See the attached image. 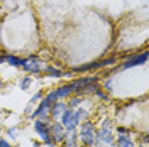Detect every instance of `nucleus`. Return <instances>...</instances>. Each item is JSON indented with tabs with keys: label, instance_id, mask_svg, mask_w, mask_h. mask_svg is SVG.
<instances>
[{
	"label": "nucleus",
	"instance_id": "f257e3e1",
	"mask_svg": "<svg viewBox=\"0 0 149 147\" xmlns=\"http://www.w3.org/2000/svg\"><path fill=\"white\" fill-rule=\"evenodd\" d=\"M78 139L83 142L86 147H92L97 139V129L93 122H83L80 123V132H78Z\"/></svg>",
	"mask_w": 149,
	"mask_h": 147
},
{
	"label": "nucleus",
	"instance_id": "f03ea898",
	"mask_svg": "<svg viewBox=\"0 0 149 147\" xmlns=\"http://www.w3.org/2000/svg\"><path fill=\"white\" fill-rule=\"evenodd\" d=\"M49 137H51V142L53 144H59L63 142V139L66 135V129L61 125V122H54V123H49Z\"/></svg>",
	"mask_w": 149,
	"mask_h": 147
},
{
	"label": "nucleus",
	"instance_id": "7ed1b4c3",
	"mask_svg": "<svg viewBox=\"0 0 149 147\" xmlns=\"http://www.w3.org/2000/svg\"><path fill=\"white\" fill-rule=\"evenodd\" d=\"M61 125L66 129V132H71L74 130L80 123L74 120V110L73 108H66L63 113H61Z\"/></svg>",
	"mask_w": 149,
	"mask_h": 147
},
{
	"label": "nucleus",
	"instance_id": "20e7f679",
	"mask_svg": "<svg viewBox=\"0 0 149 147\" xmlns=\"http://www.w3.org/2000/svg\"><path fill=\"white\" fill-rule=\"evenodd\" d=\"M20 68L24 71H27V73H39L41 69H44L42 63L37 59L36 56H31L29 59H20Z\"/></svg>",
	"mask_w": 149,
	"mask_h": 147
},
{
	"label": "nucleus",
	"instance_id": "39448f33",
	"mask_svg": "<svg viewBox=\"0 0 149 147\" xmlns=\"http://www.w3.org/2000/svg\"><path fill=\"white\" fill-rule=\"evenodd\" d=\"M97 139L102 142H112L113 144V134H112V123L110 120H105L102 127L97 130Z\"/></svg>",
	"mask_w": 149,
	"mask_h": 147
},
{
	"label": "nucleus",
	"instance_id": "423d86ee",
	"mask_svg": "<svg viewBox=\"0 0 149 147\" xmlns=\"http://www.w3.org/2000/svg\"><path fill=\"white\" fill-rule=\"evenodd\" d=\"M115 63V59L110 58V59H103V61H95V63H88V64L78 66V68H73L74 73H83V71H92V69H98L102 66H110Z\"/></svg>",
	"mask_w": 149,
	"mask_h": 147
},
{
	"label": "nucleus",
	"instance_id": "0eeeda50",
	"mask_svg": "<svg viewBox=\"0 0 149 147\" xmlns=\"http://www.w3.org/2000/svg\"><path fill=\"white\" fill-rule=\"evenodd\" d=\"M146 61H148V53L144 51V53H141L139 56H134V58H130L129 61H125V63L122 64V68H124V69H129V68H134V66L144 64Z\"/></svg>",
	"mask_w": 149,
	"mask_h": 147
},
{
	"label": "nucleus",
	"instance_id": "6e6552de",
	"mask_svg": "<svg viewBox=\"0 0 149 147\" xmlns=\"http://www.w3.org/2000/svg\"><path fill=\"white\" fill-rule=\"evenodd\" d=\"M93 81H98V78L97 76H88V78H80V80H74L71 83V90L73 92H81L86 85H90Z\"/></svg>",
	"mask_w": 149,
	"mask_h": 147
},
{
	"label": "nucleus",
	"instance_id": "1a4fd4ad",
	"mask_svg": "<svg viewBox=\"0 0 149 147\" xmlns=\"http://www.w3.org/2000/svg\"><path fill=\"white\" fill-rule=\"evenodd\" d=\"M66 110V105L63 101H56L51 105V108H49V117H53V119H58V117H61V113Z\"/></svg>",
	"mask_w": 149,
	"mask_h": 147
},
{
	"label": "nucleus",
	"instance_id": "9d476101",
	"mask_svg": "<svg viewBox=\"0 0 149 147\" xmlns=\"http://www.w3.org/2000/svg\"><path fill=\"white\" fill-rule=\"evenodd\" d=\"M65 147H76V144H78V135L74 134V130H71V132H66L65 135Z\"/></svg>",
	"mask_w": 149,
	"mask_h": 147
},
{
	"label": "nucleus",
	"instance_id": "9b49d317",
	"mask_svg": "<svg viewBox=\"0 0 149 147\" xmlns=\"http://www.w3.org/2000/svg\"><path fill=\"white\" fill-rule=\"evenodd\" d=\"M54 92H56L58 100H59V98H66V96H70V95L73 93V90H71V85H65V86H59V88L54 90Z\"/></svg>",
	"mask_w": 149,
	"mask_h": 147
},
{
	"label": "nucleus",
	"instance_id": "f8f14e48",
	"mask_svg": "<svg viewBox=\"0 0 149 147\" xmlns=\"http://www.w3.org/2000/svg\"><path fill=\"white\" fill-rule=\"evenodd\" d=\"M117 147H136V144L132 142V139L127 137V135H120V137L117 139Z\"/></svg>",
	"mask_w": 149,
	"mask_h": 147
},
{
	"label": "nucleus",
	"instance_id": "ddd939ff",
	"mask_svg": "<svg viewBox=\"0 0 149 147\" xmlns=\"http://www.w3.org/2000/svg\"><path fill=\"white\" fill-rule=\"evenodd\" d=\"M46 69V74L47 76H56V78H59V76H63V71H59V69H56V68H51V66H47V68H44Z\"/></svg>",
	"mask_w": 149,
	"mask_h": 147
},
{
	"label": "nucleus",
	"instance_id": "4468645a",
	"mask_svg": "<svg viewBox=\"0 0 149 147\" xmlns=\"http://www.w3.org/2000/svg\"><path fill=\"white\" fill-rule=\"evenodd\" d=\"M85 115H86V112L83 108H78V110L74 112V120L78 122V123H81V120L85 119Z\"/></svg>",
	"mask_w": 149,
	"mask_h": 147
},
{
	"label": "nucleus",
	"instance_id": "2eb2a0df",
	"mask_svg": "<svg viewBox=\"0 0 149 147\" xmlns=\"http://www.w3.org/2000/svg\"><path fill=\"white\" fill-rule=\"evenodd\" d=\"M5 61H7L10 66H20V59L15 58V56H5Z\"/></svg>",
	"mask_w": 149,
	"mask_h": 147
},
{
	"label": "nucleus",
	"instance_id": "dca6fc26",
	"mask_svg": "<svg viewBox=\"0 0 149 147\" xmlns=\"http://www.w3.org/2000/svg\"><path fill=\"white\" fill-rule=\"evenodd\" d=\"M44 100L47 101V103H51V105H53V103H56V101H58V96H56V92H49L46 95V96H44Z\"/></svg>",
	"mask_w": 149,
	"mask_h": 147
},
{
	"label": "nucleus",
	"instance_id": "f3484780",
	"mask_svg": "<svg viewBox=\"0 0 149 147\" xmlns=\"http://www.w3.org/2000/svg\"><path fill=\"white\" fill-rule=\"evenodd\" d=\"M83 101V96H76V98H71V100L68 101V107L70 108H73V107H76V105H80Z\"/></svg>",
	"mask_w": 149,
	"mask_h": 147
},
{
	"label": "nucleus",
	"instance_id": "a211bd4d",
	"mask_svg": "<svg viewBox=\"0 0 149 147\" xmlns=\"http://www.w3.org/2000/svg\"><path fill=\"white\" fill-rule=\"evenodd\" d=\"M95 147H113L112 142H102V140H98V139H95Z\"/></svg>",
	"mask_w": 149,
	"mask_h": 147
},
{
	"label": "nucleus",
	"instance_id": "6ab92c4d",
	"mask_svg": "<svg viewBox=\"0 0 149 147\" xmlns=\"http://www.w3.org/2000/svg\"><path fill=\"white\" fill-rule=\"evenodd\" d=\"M31 83H32V80H31V78H24V80H22V83H20V88H22V90H27L29 86H31Z\"/></svg>",
	"mask_w": 149,
	"mask_h": 147
},
{
	"label": "nucleus",
	"instance_id": "aec40b11",
	"mask_svg": "<svg viewBox=\"0 0 149 147\" xmlns=\"http://www.w3.org/2000/svg\"><path fill=\"white\" fill-rule=\"evenodd\" d=\"M95 95H97L98 98H102V100H109V96H107V95H105L100 88H97V90H95Z\"/></svg>",
	"mask_w": 149,
	"mask_h": 147
},
{
	"label": "nucleus",
	"instance_id": "412c9836",
	"mask_svg": "<svg viewBox=\"0 0 149 147\" xmlns=\"http://www.w3.org/2000/svg\"><path fill=\"white\" fill-rule=\"evenodd\" d=\"M17 135H19V130L17 129H14V127L9 129V137L10 139H17Z\"/></svg>",
	"mask_w": 149,
	"mask_h": 147
},
{
	"label": "nucleus",
	"instance_id": "4be33fe9",
	"mask_svg": "<svg viewBox=\"0 0 149 147\" xmlns=\"http://www.w3.org/2000/svg\"><path fill=\"white\" fill-rule=\"evenodd\" d=\"M0 147H14V146H10L7 140H3V139H0Z\"/></svg>",
	"mask_w": 149,
	"mask_h": 147
},
{
	"label": "nucleus",
	"instance_id": "5701e85b",
	"mask_svg": "<svg viewBox=\"0 0 149 147\" xmlns=\"http://www.w3.org/2000/svg\"><path fill=\"white\" fill-rule=\"evenodd\" d=\"M119 134H124V135H127V134H129V130L124 129V127H119Z\"/></svg>",
	"mask_w": 149,
	"mask_h": 147
},
{
	"label": "nucleus",
	"instance_id": "b1692460",
	"mask_svg": "<svg viewBox=\"0 0 149 147\" xmlns=\"http://www.w3.org/2000/svg\"><path fill=\"white\" fill-rule=\"evenodd\" d=\"M41 96H42V95H41V93H36V95H34V98H32V101L39 100V98H41Z\"/></svg>",
	"mask_w": 149,
	"mask_h": 147
},
{
	"label": "nucleus",
	"instance_id": "393cba45",
	"mask_svg": "<svg viewBox=\"0 0 149 147\" xmlns=\"http://www.w3.org/2000/svg\"><path fill=\"white\" fill-rule=\"evenodd\" d=\"M3 61H5V56H0V64H2Z\"/></svg>",
	"mask_w": 149,
	"mask_h": 147
},
{
	"label": "nucleus",
	"instance_id": "a878e982",
	"mask_svg": "<svg viewBox=\"0 0 149 147\" xmlns=\"http://www.w3.org/2000/svg\"><path fill=\"white\" fill-rule=\"evenodd\" d=\"M137 147H148V144H142V146H137Z\"/></svg>",
	"mask_w": 149,
	"mask_h": 147
},
{
	"label": "nucleus",
	"instance_id": "bb28decb",
	"mask_svg": "<svg viewBox=\"0 0 149 147\" xmlns=\"http://www.w3.org/2000/svg\"><path fill=\"white\" fill-rule=\"evenodd\" d=\"M0 88H2V80H0Z\"/></svg>",
	"mask_w": 149,
	"mask_h": 147
}]
</instances>
